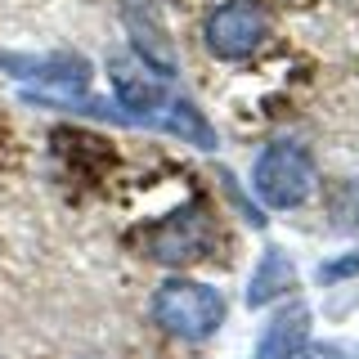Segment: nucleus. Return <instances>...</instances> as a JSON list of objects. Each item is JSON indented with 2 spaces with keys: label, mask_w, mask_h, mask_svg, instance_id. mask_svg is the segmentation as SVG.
<instances>
[{
  "label": "nucleus",
  "mask_w": 359,
  "mask_h": 359,
  "mask_svg": "<svg viewBox=\"0 0 359 359\" xmlns=\"http://www.w3.org/2000/svg\"><path fill=\"white\" fill-rule=\"evenodd\" d=\"M202 36H207V50L216 54V59L238 63V59L261 50V41L269 36V18L256 0H229V5H220L216 14L207 18Z\"/></svg>",
  "instance_id": "nucleus-5"
},
{
  "label": "nucleus",
  "mask_w": 359,
  "mask_h": 359,
  "mask_svg": "<svg viewBox=\"0 0 359 359\" xmlns=\"http://www.w3.org/2000/svg\"><path fill=\"white\" fill-rule=\"evenodd\" d=\"M306 337H310V306L306 301H292L287 310H278L274 319L265 323L252 359H297V351L306 346Z\"/></svg>",
  "instance_id": "nucleus-8"
},
{
  "label": "nucleus",
  "mask_w": 359,
  "mask_h": 359,
  "mask_svg": "<svg viewBox=\"0 0 359 359\" xmlns=\"http://www.w3.org/2000/svg\"><path fill=\"white\" fill-rule=\"evenodd\" d=\"M211 243H216V224H211L202 202H189V207L162 216L157 224H149L140 233L144 256L157 265H194L211 252Z\"/></svg>",
  "instance_id": "nucleus-3"
},
{
  "label": "nucleus",
  "mask_w": 359,
  "mask_h": 359,
  "mask_svg": "<svg viewBox=\"0 0 359 359\" xmlns=\"http://www.w3.org/2000/svg\"><path fill=\"white\" fill-rule=\"evenodd\" d=\"M351 274H359V252L341 256V261H328V265H319V283H337V278H351Z\"/></svg>",
  "instance_id": "nucleus-11"
},
{
  "label": "nucleus",
  "mask_w": 359,
  "mask_h": 359,
  "mask_svg": "<svg viewBox=\"0 0 359 359\" xmlns=\"http://www.w3.org/2000/svg\"><path fill=\"white\" fill-rule=\"evenodd\" d=\"M153 323L180 341H207L224 323V297L220 287L198 283V278H166L149 301Z\"/></svg>",
  "instance_id": "nucleus-1"
},
{
  "label": "nucleus",
  "mask_w": 359,
  "mask_h": 359,
  "mask_svg": "<svg viewBox=\"0 0 359 359\" xmlns=\"http://www.w3.org/2000/svg\"><path fill=\"white\" fill-rule=\"evenodd\" d=\"M314 184H319V166H314L310 149L297 144V140L265 144V153L256 157V166H252L256 198L274 211H292V207H301V202H310Z\"/></svg>",
  "instance_id": "nucleus-2"
},
{
  "label": "nucleus",
  "mask_w": 359,
  "mask_h": 359,
  "mask_svg": "<svg viewBox=\"0 0 359 359\" xmlns=\"http://www.w3.org/2000/svg\"><path fill=\"white\" fill-rule=\"evenodd\" d=\"M0 67L18 81H36V90H86L90 63L76 54H0Z\"/></svg>",
  "instance_id": "nucleus-7"
},
{
  "label": "nucleus",
  "mask_w": 359,
  "mask_h": 359,
  "mask_svg": "<svg viewBox=\"0 0 359 359\" xmlns=\"http://www.w3.org/2000/svg\"><path fill=\"white\" fill-rule=\"evenodd\" d=\"M121 18H126L135 59L149 63L157 76H171L175 72V45L166 36V22L157 14V5L153 0H126V5H121Z\"/></svg>",
  "instance_id": "nucleus-6"
},
{
  "label": "nucleus",
  "mask_w": 359,
  "mask_h": 359,
  "mask_svg": "<svg viewBox=\"0 0 359 359\" xmlns=\"http://www.w3.org/2000/svg\"><path fill=\"white\" fill-rule=\"evenodd\" d=\"M108 81H112V99H117L126 121H144L153 126L157 112L171 104L166 76H157L149 63H140L135 54H112L108 59Z\"/></svg>",
  "instance_id": "nucleus-4"
},
{
  "label": "nucleus",
  "mask_w": 359,
  "mask_h": 359,
  "mask_svg": "<svg viewBox=\"0 0 359 359\" xmlns=\"http://www.w3.org/2000/svg\"><path fill=\"white\" fill-rule=\"evenodd\" d=\"M292 287H297V265H292V256L283 247H265L256 269H252V278H247V306L265 310V306H274L278 297H287Z\"/></svg>",
  "instance_id": "nucleus-9"
},
{
  "label": "nucleus",
  "mask_w": 359,
  "mask_h": 359,
  "mask_svg": "<svg viewBox=\"0 0 359 359\" xmlns=\"http://www.w3.org/2000/svg\"><path fill=\"white\" fill-rule=\"evenodd\" d=\"M297 359H359V346L355 341H314V346H301Z\"/></svg>",
  "instance_id": "nucleus-10"
}]
</instances>
